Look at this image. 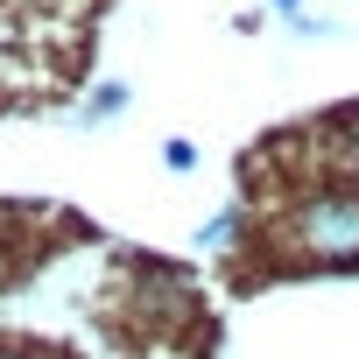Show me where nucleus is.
Listing matches in <instances>:
<instances>
[{
  "label": "nucleus",
  "instance_id": "obj_1",
  "mask_svg": "<svg viewBox=\"0 0 359 359\" xmlns=\"http://www.w3.org/2000/svg\"><path fill=\"white\" fill-rule=\"evenodd\" d=\"M282 254L296 268H359V191H303L282 212Z\"/></svg>",
  "mask_w": 359,
  "mask_h": 359
},
{
  "label": "nucleus",
  "instance_id": "obj_2",
  "mask_svg": "<svg viewBox=\"0 0 359 359\" xmlns=\"http://www.w3.org/2000/svg\"><path fill=\"white\" fill-rule=\"evenodd\" d=\"M240 226H247V212L226 205V212H212V219L198 226V247H205V254H226V247H240Z\"/></svg>",
  "mask_w": 359,
  "mask_h": 359
},
{
  "label": "nucleus",
  "instance_id": "obj_3",
  "mask_svg": "<svg viewBox=\"0 0 359 359\" xmlns=\"http://www.w3.org/2000/svg\"><path fill=\"white\" fill-rule=\"evenodd\" d=\"M120 106H127V85H120V78H99L92 99H85V120H113Z\"/></svg>",
  "mask_w": 359,
  "mask_h": 359
},
{
  "label": "nucleus",
  "instance_id": "obj_4",
  "mask_svg": "<svg viewBox=\"0 0 359 359\" xmlns=\"http://www.w3.org/2000/svg\"><path fill=\"white\" fill-rule=\"evenodd\" d=\"M162 162L184 176V169H198V148H191V141H162Z\"/></svg>",
  "mask_w": 359,
  "mask_h": 359
},
{
  "label": "nucleus",
  "instance_id": "obj_5",
  "mask_svg": "<svg viewBox=\"0 0 359 359\" xmlns=\"http://www.w3.org/2000/svg\"><path fill=\"white\" fill-rule=\"evenodd\" d=\"M0 359H50V352H36V345H8V338H0Z\"/></svg>",
  "mask_w": 359,
  "mask_h": 359
},
{
  "label": "nucleus",
  "instance_id": "obj_6",
  "mask_svg": "<svg viewBox=\"0 0 359 359\" xmlns=\"http://www.w3.org/2000/svg\"><path fill=\"white\" fill-rule=\"evenodd\" d=\"M268 8H275L282 22H296V15H303V0H268Z\"/></svg>",
  "mask_w": 359,
  "mask_h": 359
}]
</instances>
